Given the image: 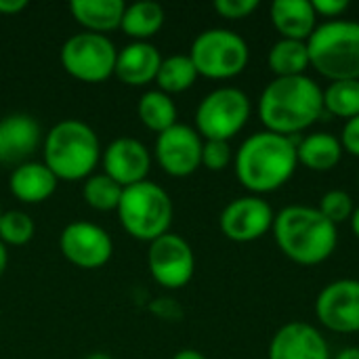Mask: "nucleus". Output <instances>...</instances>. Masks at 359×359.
I'll return each instance as SVG.
<instances>
[{
  "label": "nucleus",
  "instance_id": "nucleus-34",
  "mask_svg": "<svg viewBox=\"0 0 359 359\" xmlns=\"http://www.w3.org/2000/svg\"><path fill=\"white\" fill-rule=\"evenodd\" d=\"M341 145L347 154L359 158V116L345 122L343 133H341Z\"/></svg>",
  "mask_w": 359,
  "mask_h": 359
},
{
  "label": "nucleus",
  "instance_id": "nucleus-28",
  "mask_svg": "<svg viewBox=\"0 0 359 359\" xmlns=\"http://www.w3.org/2000/svg\"><path fill=\"white\" fill-rule=\"evenodd\" d=\"M122 185L116 183L109 175L97 172L90 175L82 185L84 202L95 210H116L122 198Z\"/></svg>",
  "mask_w": 359,
  "mask_h": 359
},
{
  "label": "nucleus",
  "instance_id": "nucleus-32",
  "mask_svg": "<svg viewBox=\"0 0 359 359\" xmlns=\"http://www.w3.org/2000/svg\"><path fill=\"white\" fill-rule=\"evenodd\" d=\"M259 8V0H217L215 11L225 19H246Z\"/></svg>",
  "mask_w": 359,
  "mask_h": 359
},
{
  "label": "nucleus",
  "instance_id": "nucleus-38",
  "mask_svg": "<svg viewBox=\"0 0 359 359\" xmlns=\"http://www.w3.org/2000/svg\"><path fill=\"white\" fill-rule=\"evenodd\" d=\"M6 263H8V255H6L4 244L0 242V276H2V273H4V269H6Z\"/></svg>",
  "mask_w": 359,
  "mask_h": 359
},
{
  "label": "nucleus",
  "instance_id": "nucleus-33",
  "mask_svg": "<svg viewBox=\"0 0 359 359\" xmlns=\"http://www.w3.org/2000/svg\"><path fill=\"white\" fill-rule=\"evenodd\" d=\"M311 6L318 17H326L328 21H334L343 13H347L349 2L347 0H311Z\"/></svg>",
  "mask_w": 359,
  "mask_h": 359
},
{
  "label": "nucleus",
  "instance_id": "nucleus-8",
  "mask_svg": "<svg viewBox=\"0 0 359 359\" xmlns=\"http://www.w3.org/2000/svg\"><path fill=\"white\" fill-rule=\"evenodd\" d=\"M250 118V99L236 86L208 93L196 109V130L206 141H229Z\"/></svg>",
  "mask_w": 359,
  "mask_h": 359
},
{
  "label": "nucleus",
  "instance_id": "nucleus-14",
  "mask_svg": "<svg viewBox=\"0 0 359 359\" xmlns=\"http://www.w3.org/2000/svg\"><path fill=\"white\" fill-rule=\"evenodd\" d=\"M59 248L69 263L82 269H97L109 261L114 242L103 227L88 221H74L63 227Z\"/></svg>",
  "mask_w": 359,
  "mask_h": 359
},
{
  "label": "nucleus",
  "instance_id": "nucleus-1",
  "mask_svg": "<svg viewBox=\"0 0 359 359\" xmlns=\"http://www.w3.org/2000/svg\"><path fill=\"white\" fill-rule=\"evenodd\" d=\"M324 116V88L305 76L273 78L261 93L259 118L265 130L290 137L311 128Z\"/></svg>",
  "mask_w": 359,
  "mask_h": 359
},
{
  "label": "nucleus",
  "instance_id": "nucleus-31",
  "mask_svg": "<svg viewBox=\"0 0 359 359\" xmlns=\"http://www.w3.org/2000/svg\"><path fill=\"white\" fill-rule=\"evenodd\" d=\"M233 160L229 141H204L202 145V164L212 170V172H221L225 170Z\"/></svg>",
  "mask_w": 359,
  "mask_h": 359
},
{
  "label": "nucleus",
  "instance_id": "nucleus-9",
  "mask_svg": "<svg viewBox=\"0 0 359 359\" xmlns=\"http://www.w3.org/2000/svg\"><path fill=\"white\" fill-rule=\"evenodd\" d=\"M59 57L69 76L84 82H101L114 74L118 50L105 34L82 32L63 42Z\"/></svg>",
  "mask_w": 359,
  "mask_h": 359
},
{
  "label": "nucleus",
  "instance_id": "nucleus-22",
  "mask_svg": "<svg viewBox=\"0 0 359 359\" xmlns=\"http://www.w3.org/2000/svg\"><path fill=\"white\" fill-rule=\"evenodd\" d=\"M124 0H72L69 11L88 32L103 34L122 25Z\"/></svg>",
  "mask_w": 359,
  "mask_h": 359
},
{
  "label": "nucleus",
  "instance_id": "nucleus-10",
  "mask_svg": "<svg viewBox=\"0 0 359 359\" xmlns=\"http://www.w3.org/2000/svg\"><path fill=\"white\" fill-rule=\"evenodd\" d=\"M147 265L151 278L170 290L183 288L194 278L196 257L189 242L177 233H164L149 244Z\"/></svg>",
  "mask_w": 359,
  "mask_h": 359
},
{
  "label": "nucleus",
  "instance_id": "nucleus-41",
  "mask_svg": "<svg viewBox=\"0 0 359 359\" xmlns=\"http://www.w3.org/2000/svg\"><path fill=\"white\" fill-rule=\"evenodd\" d=\"M358 183H359V177H358Z\"/></svg>",
  "mask_w": 359,
  "mask_h": 359
},
{
  "label": "nucleus",
  "instance_id": "nucleus-37",
  "mask_svg": "<svg viewBox=\"0 0 359 359\" xmlns=\"http://www.w3.org/2000/svg\"><path fill=\"white\" fill-rule=\"evenodd\" d=\"M172 359H206L200 351H196V349H181L179 353H175V358Z\"/></svg>",
  "mask_w": 359,
  "mask_h": 359
},
{
  "label": "nucleus",
  "instance_id": "nucleus-27",
  "mask_svg": "<svg viewBox=\"0 0 359 359\" xmlns=\"http://www.w3.org/2000/svg\"><path fill=\"white\" fill-rule=\"evenodd\" d=\"M324 114L345 122L359 116V80H339L324 88Z\"/></svg>",
  "mask_w": 359,
  "mask_h": 359
},
{
  "label": "nucleus",
  "instance_id": "nucleus-5",
  "mask_svg": "<svg viewBox=\"0 0 359 359\" xmlns=\"http://www.w3.org/2000/svg\"><path fill=\"white\" fill-rule=\"evenodd\" d=\"M307 50L311 67L330 82L359 80V21L334 19L318 25Z\"/></svg>",
  "mask_w": 359,
  "mask_h": 359
},
{
  "label": "nucleus",
  "instance_id": "nucleus-40",
  "mask_svg": "<svg viewBox=\"0 0 359 359\" xmlns=\"http://www.w3.org/2000/svg\"><path fill=\"white\" fill-rule=\"evenodd\" d=\"M84 359H111V355L109 353H103V351H95V353L86 355Z\"/></svg>",
  "mask_w": 359,
  "mask_h": 359
},
{
  "label": "nucleus",
  "instance_id": "nucleus-21",
  "mask_svg": "<svg viewBox=\"0 0 359 359\" xmlns=\"http://www.w3.org/2000/svg\"><path fill=\"white\" fill-rule=\"evenodd\" d=\"M343 154L345 149L341 139L330 133H311L297 143L299 164L313 172H328L337 168L343 160Z\"/></svg>",
  "mask_w": 359,
  "mask_h": 359
},
{
  "label": "nucleus",
  "instance_id": "nucleus-11",
  "mask_svg": "<svg viewBox=\"0 0 359 359\" xmlns=\"http://www.w3.org/2000/svg\"><path fill=\"white\" fill-rule=\"evenodd\" d=\"M276 212L267 200L261 196H242L231 200L219 219L221 231L227 240L238 244H248L261 240L273 229Z\"/></svg>",
  "mask_w": 359,
  "mask_h": 359
},
{
  "label": "nucleus",
  "instance_id": "nucleus-16",
  "mask_svg": "<svg viewBox=\"0 0 359 359\" xmlns=\"http://www.w3.org/2000/svg\"><path fill=\"white\" fill-rule=\"evenodd\" d=\"M269 359H332L324 334L307 322L284 324L269 343Z\"/></svg>",
  "mask_w": 359,
  "mask_h": 359
},
{
  "label": "nucleus",
  "instance_id": "nucleus-12",
  "mask_svg": "<svg viewBox=\"0 0 359 359\" xmlns=\"http://www.w3.org/2000/svg\"><path fill=\"white\" fill-rule=\"evenodd\" d=\"M316 316L324 328L337 334L359 332V280H334L322 288Z\"/></svg>",
  "mask_w": 359,
  "mask_h": 359
},
{
  "label": "nucleus",
  "instance_id": "nucleus-24",
  "mask_svg": "<svg viewBox=\"0 0 359 359\" xmlns=\"http://www.w3.org/2000/svg\"><path fill=\"white\" fill-rule=\"evenodd\" d=\"M164 25V8L154 0H141L126 4L122 17V29L137 42H147Z\"/></svg>",
  "mask_w": 359,
  "mask_h": 359
},
{
  "label": "nucleus",
  "instance_id": "nucleus-17",
  "mask_svg": "<svg viewBox=\"0 0 359 359\" xmlns=\"http://www.w3.org/2000/svg\"><path fill=\"white\" fill-rule=\"evenodd\" d=\"M42 141V130L36 118L27 114H11L0 120V162L23 164Z\"/></svg>",
  "mask_w": 359,
  "mask_h": 359
},
{
  "label": "nucleus",
  "instance_id": "nucleus-36",
  "mask_svg": "<svg viewBox=\"0 0 359 359\" xmlns=\"http://www.w3.org/2000/svg\"><path fill=\"white\" fill-rule=\"evenodd\" d=\"M332 359H359V347H345Z\"/></svg>",
  "mask_w": 359,
  "mask_h": 359
},
{
  "label": "nucleus",
  "instance_id": "nucleus-39",
  "mask_svg": "<svg viewBox=\"0 0 359 359\" xmlns=\"http://www.w3.org/2000/svg\"><path fill=\"white\" fill-rule=\"evenodd\" d=\"M351 231L355 233V238L359 240V208H355V212L351 217Z\"/></svg>",
  "mask_w": 359,
  "mask_h": 359
},
{
  "label": "nucleus",
  "instance_id": "nucleus-6",
  "mask_svg": "<svg viewBox=\"0 0 359 359\" xmlns=\"http://www.w3.org/2000/svg\"><path fill=\"white\" fill-rule=\"evenodd\" d=\"M122 227L137 240L154 242L168 233L172 223V200L164 187L154 181H141L122 189L118 204Z\"/></svg>",
  "mask_w": 359,
  "mask_h": 359
},
{
  "label": "nucleus",
  "instance_id": "nucleus-4",
  "mask_svg": "<svg viewBox=\"0 0 359 359\" xmlns=\"http://www.w3.org/2000/svg\"><path fill=\"white\" fill-rule=\"evenodd\" d=\"M44 164L57 179H88L101 160V143L97 133L82 120L57 122L42 141Z\"/></svg>",
  "mask_w": 359,
  "mask_h": 359
},
{
  "label": "nucleus",
  "instance_id": "nucleus-15",
  "mask_svg": "<svg viewBox=\"0 0 359 359\" xmlns=\"http://www.w3.org/2000/svg\"><path fill=\"white\" fill-rule=\"evenodd\" d=\"M151 166L149 149L133 137H118L103 149V172L122 187L145 181Z\"/></svg>",
  "mask_w": 359,
  "mask_h": 359
},
{
  "label": "nucleus",
  "instance_id": "nucleus-35",
  "mask_svg": "<svg viewBox=\"0 0 359 359\" xmlns=\"http://www.w3.org/2000/svg\"><path fill=\"white\" fill-rule=\"evenodd\" d=\"M27 6V0H0V13L2 15H15Z\"/></svg>",
  "mask_w": 359,
  "mask_h": 359
},
{
  "label": "nucleus",
  "instance_id": "nucleus-23",
  "mask_svg": "<svg viewBox=\"0 0 359 359\" xmlns=\"http://www.w3.org/2000/svg\"><path fill=\"white\" fill-rule=\"evenodd\" d=\"M267 65H269V69L273 72L276 78L305 76V72L311 67L307 42L280 38V40L269 48Z\"/></svg>",
  "mask_w": 359,
  "mask_h": 359
},
{
  "label": "nucleus",
  "instance_id": "nucleus-25",
  "mask_svg": "<svg viewBox=\"0 0 359 359\" xmlns=\"http://www.w3.org/2000/svg\"><path fill=\"white\" fill-rule=\"evenodd\" d=\"M137 111H139L141 122L149 130H156L158 135L177 124V105L170 99V95H166L160 88L143 93L139 99Z\"/></svg>",
  "mask_w": 359,
  "mask_h": 359
},
{
  "label": "nucleus",
  "instance_id": "nucleus-18",
  "mask_svg": "<svg viewBox=\"0 0 359 359\" xmlns=\"http://www.w3.org/2000/svg\"><path fill=\"white\" fill-rule=\"evenodd\" d=\"M162 57L151 42H130L126 44L116 59L114 74L128 86H143L156 80Z\"/></svg>",
  "mask_w": 359,
  "mask_h": 359
},
{
  "label": "nucleus",
  "instance_id": "nucleus-29",
  "mask_svg": "<svg viewBox=\"0 0 359 359\" xmlns=\"http://www.w3.org/2000/svg\"><path fill=\"white\" fill-rule=\"evenodd\" d=\"M34 219L23 210H6L0 217V242L23 246L34 238Z\"/></svg>",
  "mask_w": 359,
  "mask_h": 359
},
{
  "label": "nucleus",
  "instance_id": "nucleus-19",
  "mask_svg": "<svg viewBox=\"0 0 359 359\" xmlns=\"http://www.w3.org/2000/svg\"><path fill=\"white\" fill-rule=\"evenodd\" d=\"M269 19L286 40L307 42L318 27V15L309 0H276L269 6Z\"/></svg>",
  "mask_w": 359,
  "mask_h": 359
},
{
  "label": "nucleus",
  "instance_id": "nucleus-42",
  "mask_svg": "<svg viewBox=\"0 0 359 359\" xmlns=\"http://www.w3.org/2000/svg\"><path fill=\"white\" fill-rule=\"evenodd\" d=\"M0 217H2V212H0Z\"/></svg>",
  "mask_w": 359,
  "mask_h": 359
},
{
  "label": "nucleus",
  "instance_id": "nucleus-13",
  "mask_svg": "<svg viewBox=\"0 0 359 359\" xmlns=\"http://www.w3.org/2000/svg\"><path fill=\"white\" fill-rule=\"evenodd\" d=\"M202 137L187 124H175L158 135L156 160L170 177H189L202 166Z\"/></svg>",
  "mask_w": 359,
  "mask_h": 359
},
{
  "label": "nucleus",
  "instance_id": "nucleus-30",
  "mask_svg": "<svg viewBox=\"0 0 359 359\" xmlns=\"http://www.w3.org/2000/svg\"><path fill=\"white\" fill-rule=\"evenodd\" d=\"M318 210L332 223V225H341L345 221H351L355 206H353V198L343 191V189H330L322 196Z\"/></svg>",
  "mask_w": 359,
  "mask_h": 359
},
{
  "label": "nucleus",
  "instance_id": "nucleus-26",
  "mask_svg": "<svg viewBox=\"0 0 359 359\" xmlns=\"http://www.w3.org/2000/svg\"><path fill=\"white\" fill-rule=\"evenodd\" d=\"M196 80H198V69L189 55H170L162 59L158 76H156L160 90H164L166 95L183 93L189 86H194Z\"/></svg>",
  "mask_w": 359,
  "mask_h": 359
},
{
  "label": "nucleus",
  "instance_id": "nucleus-3",
  "mask_svg": "<svg viewBox=\"0 0 359 359\" xmlns=\"http://www.w3.org/2000/svg\"><path fill=\"white\" fill-rule=\"evenodd\" d=\"M278 248L297 265L313 267L328 261L339 244V229L318 208L294 204L282 208L273 219Z\"/></svg>",
  "mask_w": 359,
  "mask_h": 359
},
{
  "label": "nucleus",
  "instance_id": "nucleus-20",
  "mask_svg": "<svg viewBox=\"0 0 359 359\" xmlns=\"http://www.w3.org/2000/svg\"><path fill=\"white\" fill-rule=\"evenodd\" d=\"M57 181L59 179L50 172V168L44 162L29 160L13 168L8 177V189L17 200L38 204L55 194Z\"/></svg>",
  "mask_w": 359,
  "mask_h": 359
},
{
  "label": "nucleus",
  "instance_id": "nucleus-2",
  "mask_svg": "<svg viewBox=\"0 0 359 359\" xmlns=\"http://www.w3.org/2000/svg\"><path fill=\"white\" fill-rule=\"evenodd\" d=\"M233 166L238 181L252 196L278 191L299 168L297 143L269 130L255 133L238 147Z\"/></svg>",
  "mask_w": 359,
  "mask_h": 359
},
{
  "label": "nucleus",
  "instance_id": "nucleus-7",
  "mask_svg": "<svg viewBox=\"0 0 359 359\" xmlns=\"http://www.w3.org/2000/svg\"><path fill=\"white\" fill-rule=\"evenodd\" d=\"M189 57L198 69V76L229 80L246 69L250 48L240 34L225 27H210L196 36Z\"/></svg>",
  "mask_w": 359,
  "mask_h": 359
}]
</instances>
